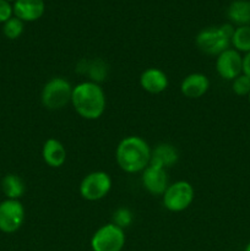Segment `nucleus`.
I'll return each instance as SVG.
<instances>
[{"label": "nucleus", "mask_w": 250, "mask_h": 251, "mask_svg": "<svg viewBox=\"0 0 250 251\" xmlns=\"http://www.w3.org/2000/svg\"><path fill=\"white\" fill-rule=\"evenodd\" d=\"M71 104L81 118L86 120H97L104 113L107 98L100 83L83 81L73 88Z\"/></svg>", "instance_id": "1"}, {"label": "nucleus", "mask_w": 250, "mask_h": 251, "mask_svg": "<svg viewBox=\"0 0 250 251\" xmlns=\"http://www.w3.org/2000/svg\"><path fill=\"white\" fill-rule=\"evenodd\" d=\"M151 147L142 137L131 135L118 144L115 150V159L125 173H142L151 161Z\"/></svg>", "instance_id": "2"}, {"label": "nucleus", "mask_w": 250, "mask_h": 251, "mask_svg": "<svg viewBox=\"0 0 250 251\" xmlns=\"http://www.w3.org/2000/svg\"><path fill=\"white\" fill-rule=\"evenodd\" d=\"M234 28L232 24L206 27L196 36V47L207 55H220L222 51L229 48Z\"/></svg>", "instance_id": "3"}, {"label": "nucleus", "mask_w": 250, "mask_h": 251, "mask_svg": "<svg viewBox=\"0 0 250 251\" xmlns=\"http://www.w3.org/2000/svg\"><path fill=\"white\" fill-rule=\"evenodd\" d=\"M73 86L61 76L47 81L41 92V102L49 110H59L71 103Z\"/></svg>", "instance_id": "4"}, {"label": "nucleus", "mask_w": 250, "mask_h": 251, "mask_svg": "<svg viewBox=\"0 0 250 251\" xmlns=\"http://www.w3.org/2000/svg\"><path fill=\"white\" fill-rule=\"evenodd\" d=\"M126 237L124 229L108 223L102 226L93 233L91 238V249L92 251H122L125 247Z\"/></svg>", "instance_id": "5"}, {"label": "nucleus", "mask_w": 250, "mask_h": 251, "mask_svg": "<svg viewBox=\"0 0 250 251\" xmlns=\"http://www.w3.org/2000/svg\"><path fill=\"white\" fill-rule=\"evenodd\" d=\"M163 206L171 212H181L193 203L195 191L189 181L178 180L169 184L163 195Z\"/></svg>", "instance_id": "6"}, {"label": "nucleus", "mask_w": 250, "mask_h": 251, "mask_svg": "<svg viewBox=\"0 0 250 251\" xmlns=\"http://www.w3.org/2000/svg\"><path fill=\"white\" fill-rule=\"evenodd\" d=\"M112 178L108 173L96 171L88 173L80 183V195L87 201H100L109 194Z\"/></svg>", "instance_id": "7"}, {"label": "nucleus", "mask_w": 250, "mask_h": 251, "mask_svg": "<svg viewBox=\"0 0 250 251\" xmlns=\"http://www.w3.org/2000/svg\"><path fill=\"white\" fill-rule=\"evenodd\" d=\"M25 221V207L20 200L6 199L0 202V230L6 234L17 232Z\"/></svg>", "instance_id": "8"}, {"label": "nucleus", "mask_w": 250, "mask_h": 251, "mask_svg": "<svg viewBox=\"0 0 250 251\" xmlns=\"http://www.w3.org/2000/svg\"><path fill=\"white\" fill-rule=\"evenodd\" d=\"M216 71L225 81H233L243 74V56L233 48L225 49L216 58Z\"/></svg>", "instance_id": "9"}, {"label": "nucleus", "mask_w": 250, "mask_h": 251, "mask_svg": "<svg viewBox=\"0 0 250 251\" xmlns=\"http://www.w3.org/2000/svg\"><path fill=\"white\" fill-rule=\"evenodd\" d=\"M141 180L144 188L152 195H163L169 185L166 169L152 166V164H149L144 169Z\"/></svg>", "instance_id": "10"}, {"label": "nucleus", "mask_w": 250, "mask_h": 251, "mask_svg": "<svg viewBox=\"0 0 250 251\" xmlns=\"http://www.w3.org/2000/svg\"><path fill=\"white\" fill-rule=\"evenodd\" d=\"M210 88V80L201 73L189 74L183 78L180 83V92L184 97L189 100L201 98Z\"/></svg>", "instance_id": "11"}, {"label": "nucleus", "mask_w": 250, "mask_h": 251, "mask_svg": "<svg viewBox=\"0 0 250 251\" xmlns=\"http://www.w3.org/2000/svg\"><path fill=\"white\" fill-rule=\"evenodd\" d=\"M168 77L163 70L158 68H149L140 75V86L151 95H159L168 87Z\"/></svg>", "instance_id": "12"}, {"label": "nucleus", "mask_w": 250, "mask_h": 251, "mask_svg": "<svg viewBox=\"0 0 250 251\" xmlns=\"http://www.w3.org/2000/svg\"><path fill=\"white\" fill-rule=\"evenodd\" d=\"M14 16L24 22H33L41 19L46 11L43 0H16L12 5Z\"/></svg>", "instance_id": "13"}, {"label": "nucleus", "mask_w": 250, "mask_h": 251, "mask_svg": "<svg viewBox=\"0 0 250 251\" xmlns=\"http://www.w3.org/2000/svg\"><path fill=\"white\" fill-rule=\"evenodd\" d=\"M66 149L59 140L48 139L42 149V158L47 166L51 168H60L66 162Z\"/></svg>", "instance_id": "14"}, {"label": "nucleus", "mask_w": 250, "mask_h": 251, "mask_svg": "<svg viewBox=\"0 0 250 251\" xmlns=\"http://www.w3.org/2000/svg\"><path fill=\"white\" fill-rule=\"evenodd\" d=\"M179 161L178 150L171 144H159L151 151V161L150 164L159 167V168L168 169L175 166Z\"/></svg>", "instance_id": "15"}, {"label": "nucleus", "mask_w": 250, "mask_h": 251, "mask_svg": "<svg viewBox=\"0 0 250 251\" xmlns=\"http://www.w3.org/2000/svg\"><path fill=\"white\" fill-rule=\"evenodd\" d=\"M227 17L232 25L250 26V0H234L227 9Z\"/></svg>", "instance_id": "16"}, {"label": "nucleus", "mask_w": 250, "mask_h": 251, "mask_svg": "<svg viewBox=\"0 0 250 251\" xmlns=\"http://www.w3.org/2000/svg\"><path fill=\"white\" fill-rule=\"evenodd\" d=\"M1 190L7 199L19 200L26 191L24 180L16 174H6L1 180Z\"/></svg>", "instance_id": "17"}, {"label": "nucleus", "mask_w": 250, "mask_h": 251, "mask_svg": "<svg viewBox=\"0 0 250 251\" xmlns=\"http://www.w3.org/2000/svg\"><path fill=\"white\" fill-rule=\"evenodd\" d=\"M230 44L233 49L242 53H249L250 51V26H239L235 27L233 32Z\"/></svg>", "instance_id": "18"}, {"label": "nucleus", "mask_w": 250, "mask_h": 251, "mask_svg": "<svg viewBox=\"0 0 250 251\" xmlns=\"http://www.w3.org/2000/svg\"><path fill=\"white\" fill-rule=\"evenodd\" d=\"M25 22L17 17L12 16L2 25V33L9 39H17L24 33Z\"/></svg>", "instance_id": "19"}, {"label": "nucleus", "mask_w": 250, "mask_h": 251, "mask_svg": "<svg viewBox=\"0 0 250 251\" xmlns=\"http://www.w3.org/2000/svg\"><path fill=\"white\" fill-rule=\"evenodd\" d=\"M134 221V215L131 211L126 207H120L113 213V222L115 226L120 227L122 229L127 228Z\"/></svg>", "instance_id": "20"}, {"label": "nucleus", "mask_w": 250, "mask_h": 251, "mask_svg": "<svg viewBox=\"0 0 250 251\" xmlns=\"http://www.w3.org/2000/svg\"><path fill=\"white\" fill-rule=\"evenodd\" d=\"M232 91L239 97H244L250 93V78L242 74L232 81Z\"/></svg>", "instance_id": "21"}, {"label": "nucleus", "mask_w": 250, "mask_h": 251, "mask_svg": "<svg viewBox=\"0 0 250 251\" xmlns=\"http://www.w3.org/2000/svg\"><path fill=\"white\" fill-rule=\"evenodd\" d=\"M86 70H88V73H90L91 81L96 83H100L107 75V68L100 60L93 61L91 65H88V68H86Z\"/></svg>", "instance_id": "22"}, {"label": "nucleus", "mask_w": 250, "mask_h": 251, "mask_svg": "<svg viewBox=\"0 0 250 251\" xmlns=\"http://www.w3.org/2000/svg\"><path fill=\"white\" fill-rule=\"evenodd\" d=\"M12 15V5L5 0H0V24H5L7 20L11 19Z\"/></svg>", "instance_id": "23"}, {"label": "nucleus", "mask_w": 250, "mask_h": 251, "mask_svg": "<svg viewBox=\"0 0 250 251\" xmlns=\"http://www.w3.org/2000/svg\"><path fill=\"white\" fill-rule=\"evenodd\" d=\"M243 74L250 78V51L243 56Z\"/></svg>", "instance_id": "24"}, {"label": "nucleus", "mask_w": 250, "mask_h": 251, "mask_svg": "<svg viewBox=\"0 0 250 251\" xmlns=\"http://www.w3.org/2000/svg\"><path fill=\"white\" fill-rule=\"evenodd\" d=\"M244 251H250V242L248 243V245L247 247H245V249H244Z\"/></svg>", "instance_id": "25"}, {"label": "nucleus", "mask_w": 250, "mask_h": 251, "mask_svg": "<svg viewBox=\"0 0 250 251\" xmlns=\"http://www.w3.org/2000/svg\"><path fill=\"white\" fill-rule=\"evenodd\" d=\"M5 1H7V2H15V1H16V0H5Z\"/></svg>", "instance_id": "26"}, {"label": "nucleus", "mask_w": 250, "mask_h": 251, "mask_svg": "<svg viewBox=\"0 0 250 251\" xmlns=\"http://www.w3.org/2000/svg\"><path fill=\"white\" fill-rule=\"evenodd\" d=\"M248 100H249V104H250V93L248 95Z\"/></svg>", "instance_id": "27"}]
</instances>
